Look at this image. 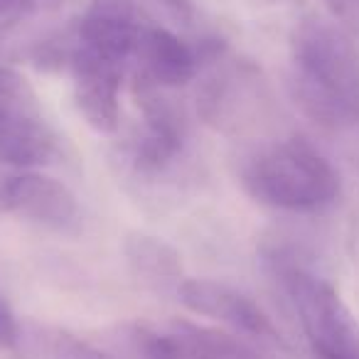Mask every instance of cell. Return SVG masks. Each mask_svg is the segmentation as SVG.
Listing matches in <instances>:
<instances>
[{"label": "cell", "mask_w": 359, "mask_h": 359, "mask_svg": "<svg viewBox=\"0 0 359 359\" xmlns=\"http://www.w3.org/2000/svg\"><path fill=\"white\" fill-rule=\"evenodd\" d=\"M32 8H35V13L37 11H47V8H57L62 3V0H27Z\"/></svg>", "instance_id": "d6986e66"}, {"label": "cell", "mask_w": 359, "mask_h": 359, "mask_svg": "<svg viewBox=\"0 0 359 359\" xmlns=\"http://www.w3.org/2000/svg\"><path fill=\"white\" fill-rule=\"evenodd\" d=\"M3 212L18 219L65 231L79 217L76 197L65 182L47 177L42 172L25 170L20 175H8L3 190Z\"/></svg>", "instance_id": "9c48e42d"}, {"label": "cell", "mask_w": 359, "mask_h": 359, "mask_svg": "<svg viewBox=\"0 0 359 359\" xmlns=\"http://www.w3.org/2000/svg\"><path fill=\"white\" fill-rule=\"evenodd\" d=\"M241 187L256 202L283 212H323L342 190L339 172L305 138L259 145L244 158Z\"/></svg>", "instance_id": "7a4b0ae2"}, {"label": "cell", "mask_w": 359, "mask_h": 359, "mask_svg": "<svg viewBox=\"0 0 359 359\" xmlns=\"http://www.w3.org/2000/svg\"><path fill=\"white\" fill-rule=\"evenodd\" d=\"M215 72L207 76L197 94V109L207 126L217 130H241L254 123L266 99L259 72L246 62L224 60V52L215 60Z\"/></svg>", "instance_id": "8992f818"}, {"label": "cell", "mask_w": 359, "mask_h": 359, "mask_svg": "<svg viewBox=\"0 0 359 359\" xmlns=\"http://www.w3.org/2000/svg\"><path fill=\"white\" fill-rule=\"evenodd\" d=\"M15 349L25 352L27 359H116L111 354L96 349L94 344L65 332V330L50 327H37L32 332L20 327Z\"/></svg>", "instance_id": "5bb4252c"}, {"label": "cell", "mask_w": 359, "mask_h": 359, "mask_svg": "<svg viewBox=\"0 0 359 359\" xmlns=\"http://www.w3.org/2000/svg\"><path fill=\"white\" fill-rule=\"evenodd\" d=\"M293 91L308 116L325 126L359 121V52L334 22L308 18L290 40Z\"/></svg>", "instance_id": "6da1fadb"}, {"label": "cell", "mask_w": 359, "mask_h": 359, "mask_svg": "<svg viewBox=\"0 0 359 359\" xmlns=\"http://www.w3.org/2000/svg\"><path fill=\"white\" fill-rule=\"evenodd\" d=\"M55 148V133L30 81L11 67H0V163L35 168L50 163Z\"/></svg>", "instance_id": "277c9868"}, {"label": "cell", "mask_w": 359, "mask_h": 359, "mask_svg": "<svg viewBox=\"0 0 359 359\" xmlns=\"http://www.w3.org/2000/svg\"><path fill=\"white\" fill-rule=\"evenodd\" d=\"M271 264L298 313L313 359H359V323L332 283L283 251H273Z\"/></svg>", "instance_id": "3957f363"}, {"label": "cell", "mask_w": 359, "mask_h": 359, "mask_svg": "<svg viewBox=\"0 0 359 359\" xmlns=\"http://www.w3.org/2000/svg\"><path fill=\"white\" fill-rule=\"evenodd\" d=\"M32 13H35V8L27 0H0V30L25 20Z\"/></svg>", "instance_id": "2e32d148"}, {"label": "cell", "mask_w": 359, "mask_h": 359, "mask_svg": "<svg viewBox=\"0 0 359 359\" xmlns=\"http://www.w3.org/2000/svg\"><path fill=\"white\" fill-rule=\"evenodd\" d=\"M155 3L163 6L170 15L182 22H190L192 15H195V0H155Z\"/></svg>", "instance_id": "ac0fdd59"}, {"label": "cell", "mask_w": 359, "mask_h": 359, "mask_svg": "<svg viewBox=\"0 0 359 359\" xmlns=\"http://www.w3.org/2000/svg\"><path fill=\"white\" fill-rule=\"evenodd\" d=\"M74 101L84 121L99 133H114L121 116V81L126 65L81 47L69 52Z\"/></svg>", "instance_id": "ba28073f"}, {"label": "cell", "mask_w": 359, "mask_h": 359, "mask_svg": "<svg viewBox=\"0 0 359 359\" xmlns=\"http://www.w3.org/2000/svg\"><path fill=\"white\" fill-rule=\"evenodd\" d=\"M140 22L133 0H89L74 35V45L106 60L128 65Z\"/></svg>", "instance_id": "8fae6325"}, {"label": "cell", "mask_w": 359, "mask_h": 359, "mask_svg": "<svg viewBox=\"0 0 359 359\" xmlns=\"http://www.w3.org/2000/svg\"><path fill=\"white\" fill-rule=\"evenodd\" d=\"M123 254L128 259L133 273L140 276L143 280H148V283H182L180 280V276H182L180 254L168 241L150 234H130L123 244Z\"/></svg>", "instance_id": "4fadbf2b"}, {"label": "cell", "mask_w": 359, "mask_h": 359, "mask_svg": "<svg viewBox=\"0 0 359 359\" xmlns=\"http://www.w3.org/2000/svg\"><path fill=\"white\" fill-rule=\"evenodd\" d=\"M138 104L143 109V128L133 143V160L145 172H158L168 168L185 143V116L165 89L135 84Z\"/></svg>", "instance_id": "30bf717a"}, {"label": "cell", "mask_w": 359, "mask_h": 359, "mask_svg": "<svg viewBox=\"0 0 359 359\" xmlns=\"http://www.w3.org/2000/svg\"><path fill=\"white\" fill-rule=\"evenodd\" d=\"M177 298L195 315H205L226 325L236 334L261 342L280 344V334L256 300L219 280L187 278L177 285Z\"/></svg>", "instance_id": "52a82bcc"}, {"label": "cell", "mask_w": 359, "mask_h": 359, "mask_svg": "<svg viewBox=\"0 0 359 359\" xmlns=\"http://www.w3.org/2000/svg\"><path fill=\"white\" fill-rule=\"evenodd\" d=\"M222 52L224 47L219 42H202L200 47H192L165 27L140 25L138 40L130 55L135 84L165 91L180 89L195 79L202 65L219 57Z\"/></svg>", "instance_id": "5b68a950"}, {"label": "cell", "mask_w": 359, "mask_h": 359, "mask_svg": "<svg viewBox=\"0 0 359 359\" xmlns=\"http://www.w3.org/2000/svg\"><path fill=\"white\" fill-rule=\"evenodd\" d=\"M177 359H256V354L234 334L200 327L192 323H170Z\"/></svg>", "instance_id": "7c38bea8"}, {"label": "cell", "mask_w": 359, "mask_h": 359, "mask_svg": "<svg viewBox=\"0 0 359 359\" xmlns=\"http://www.w3.org/2000/svg\"><path fill=\"white\" fill-rule=\"evenodd\" d=\"M20 327L22 325L18 323V318L13 315L8 300L0 295V347L15 349V342H18V337H20Z\"/></svg>", "instance_id": "9a60e30c"}, {"label": "cell", "mask_w": 359, "mask_h": 359, "mask_svg": "<svg viewBox=\"0 0 359 359\" xmlns=\"http://www.w3.org/2000/svg\"><path fill=\"white\" fill-rule=\"evenodd\" d=\"M342 25L359 30V0H325Z\"/></svg>", "instance_id": "e0dca14e"}, {"label": "cell", "mask_w": 359, "mask_h": 359, "mask_svg": "<svg viewBox=\"0 0 359 359\" xmlns=\"http://www.w3.org/2000/svg\"><path fill=\"white\" fill-rule=\"evenodd\" d=\"M6 177L8 175H0V212H3V190H6Z\"/></svg>", "instance_id": "ffe728a7"}]
</instances>
